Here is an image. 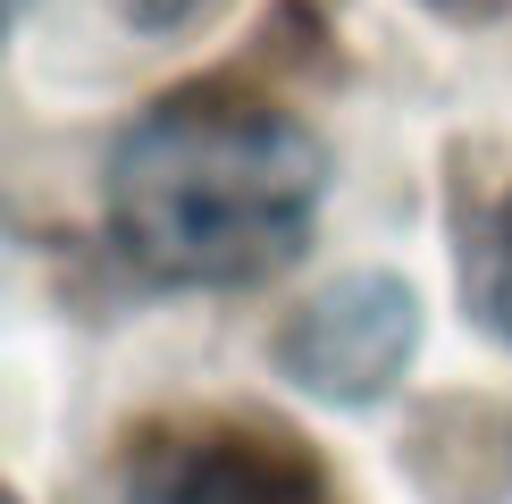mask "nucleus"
Wrapping results in <instances>:
<instances>
[{
    "label": "nucleus",
    "instance_id": "1",
    "mask_svg": "<svg viewBox=\"0 0 512 504\" xmlns=\"http://www.w3.org/2000/svg\"><path fill=\"white\" fill-rule=\"evenodd\" d=\"M328 152L244 93H177L110 152V236L160 286H252L311 244Z\"/></svg>",
    "mask_w": 512,
    "mask_h": 504
},
{
    "label": "nucleus",
    "instance_id": "2",
    "mask_svg": "<svg viewBox=\"0 0 512 504\" xmlns=\"http://www.w3.org/2000/svg\"><path fill=\"white\" fill-rule=\"evenodd\" d=\"M110 504H336L303 437L261 420H168L126 446Z\"/></svg>",
    "mask_w": 512,
    "mask_h": 504
},
{
    "label": "nucleus",
    "instance_id": "3",
    "mask_svg": "<svg viewBox=\"0 0 512 504\" xmlns=\"http://www.w3.org/2000/svg\"><path fill=\"white\" fill-rule=\"evenodd\" d=\"M412 328H420L412 294L395 278H353V286H336L328 303L303 311L286 362H294V378H311V387H328V395H378L403 370V353H412Z\"/></svg>",
    "mask_w": 512,
    "mask_h": 504
},
{
    "label": "nucleus",
    "instance_id": "5",
    "mask_svg": "<svg viewBox=\"0 0 512 504\" xmlns=\"http://www.w3.org/2000/svg\"><path fill=\"white\" fill-rule=\"evenodd\" d=\"M0 504H9V488H0Z\"/></svg>",
    "mask_w": 512,
    "mask_h": 504
},
{
    "label": "nucleus",
    "instance_id": "4",
    "mask_svg": "<svg viewBox=\"0 0 512 504\" xmlns=\"http://www.w3.org/2000/svg\"><path fill=\"white\" fill-rule=\"evenodd\" d=\"M479 294H487V320L512 336V202H504L496 236H487V278H479Z\"/></svg>",
    "mask_w": 512,
    "mask_h": 504
}]
</instances>
